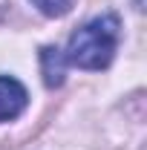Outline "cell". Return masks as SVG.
I'll list each match as a JSON object with an SVG mask.
<instances>
[{
	"instance_id": "1",
	"label": "cell",
	"mask_w": 147,
	"mask_h": 150,
	"mask_svg": "<svg viewBox=\"0 0 147 150\" xmlns=\"http://www.w3.org/2000/svg\"><path fill=\"white\" fill-rule=\"evenodd\" d=\"M118 35H121L118 18L101 15V18L90 20L87 26H81L69 38L64 61L72 67H81V69H107L118 49Z\"/></svg>"
},
{
	"instance_id": "2",
	"label": "cell",
	"mask_w": 147,
	"mask_h": 150,
	"mask_svg": "<svg viewBox=\"0 0 147 150\" xmlns=\"http://www.w3.org/2000/svg\"><path fill=\"white\" fill-rule=\"evenodd\" d=\"M29 104V93L18 78L0 75V121H12Z\"/></svg>"
},
{
	"instance_id": "3",
	"label": "cell",
	"mask_w": 147,
	"mask_h": 150,
	"mask_svg": "<svg viewBox=\"0 0 147 150\" xmlns=\"http://www.w3.org/2000/svg\"><path fill=\"white\" fill-rule=\"evenodd\" d=\"M40 64H43V81L46 87H61L64 84V52L55 49V46H43L40 49Z\"/></svg>"
},
{
	"instance_id": "4",
	"label": "cell",
	"mask_w": 147,
	"mask_h": 150,
	"mask_svg": "<svg viewBox=\"0 0 147 150\" xmlns=\"http://www.w3.org/2000/svg\"><path fill=\"white\" fill-rule=\"evenodd\" d=\"M46 18H64L72 9V0H32Z\"/></svg>"
}]
</instances>
